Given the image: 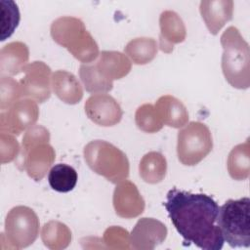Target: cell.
Masks as SVG:
<instances>
[{"label":"cell","instance_id":"484cf974","mask_svg":"<svg viewBox=\"0 0 250 250\" xmlns=\"http://www.w3.org/2000/svg\"><path fill=\"white\" fill-rule=\"evenodd\" d=\"M21 20L18 5L12 0H0V40L9 38Z\"/></svg>","mask_w":250,"mask_h":250},{"label":"cell","instance_id":"277c9868","mask_svg":"<svg viewBox=\"0 0 250 250\" xmlns=\"http://www.w3.org/2000/svg\"><path fill=\"white\" fill-rule=\"evenodd\" d=\"M83 155L92 171L112 184H118L129 176L130 165L126 154L106 141L95 140L88 143Z\"/></svg>","mask_w":250,"mask_h":250},{"label":"cell","instance_id":"ba28073f","mask_svg":"<svg viewBox=\"0 0 250 250\" xmlns=\"http://www.w3.org/2000/svg\"><path fill=\"white\" fill-rule=\"evenodd\" d=\"M20 80L21 96L36 103H44L51 97V68L43 62L35 61L27 63Z\"/></svg>","mask_w":250,"mask_h":250},{"label":"cell","instance_id":"7402d4cb","mask_svg":"<svg viewBox=\"0 0 250 250\" xmlns=\"http://www.w3.org/2000/svg\"><path fill=\"white\" fill-rule=\"evenodd\" d=\"M158 46L151 37H138L130 40L124 47L127 57L135 64H146L157 55Z\"/></svg>","mask_w":250,"mask_h":250},{"label":"cell","instance_id":"3957f363","mask_svg":"<svg viewBox=\"0 0 250 250\" xmlns=\"http://www.w3.org/2000/svg\"><path fill=\"white\" fill-rule=\"evenodd\" d=\"M53 40L65 48L76 60L83 63L93 62L100 55L99 46L84 22L74 17H61L50 28Z\"/></svg>","mask_w":250,"mask_h":250},{"label":"cell","instance_id":"5b68a950","mask_svg":"<svg viewBox=\"0 0 250 250\" xmlns=\"http://www.w3.org/2000/svg\"><path fill=\"white\" fill-rule=\"evenodd\" d=\"M224 240L232 248L250 246V200L229 199L219 207L217 221Z\"/></svg>","mask_w":250,"mask_h":250},{"label":"cell","instance_id":"ac0fdd59","mask_svg":"<svg viewBox=\"0 0 250 250\" xmlns=\"http://www.w3.org/2000/svg\"><path fill=\"white\" fill-rule=\"evenodd\" d=\"M51 85L55 95L64 104H76L83 98V88L74 74L57 70L52 74Z\"/></svg>","mask_w":250,"mask_h":250},{"label":"cell","instance_id":"83f0119b","mask_svg":"<svg viewBox=\"0 0 250 250\" xmlns=\"http://www.w3.org/2000/svg\"><path fill=\"white\" fill-rule=\"evenodd\" d=\"M21 90L20 82L10 76H1L0 79V108L2 111L10 108L20 101Z\"/></svg>","mask_w":250,"mask_h":250},{"label":"cell","instance_id":"d6986e66","mask_svg":"<svg viewBox=\"0 0 250 250\" xmlns=\"http://www.w3.org/2000/svg\"><path fill=\"white\" fill-rule=\"evenodd\" d=\"M164 125L181 128L188 124V112L184 104L171 95L161 96L154 104Z\"/></svg>","mask_w":250,"mask_h":250},{"label":"cell","instance_id":"9a60e30c","mask_svg":"<svg viewBox=\"0 0 250 250\" xmlns=\"http://www.w3.org/2000/svg\"><path fill=\"white\" fill-rule=\"evenodd\" d=\"M199 12L209 32L216 35L228 21H231L233 1L203 0L200 2Z\"/></svg>","mask_w":250,"mask_h":250},{"label":"cell","instance_id":"8992f818","mask_svg":"<svg viewBox=\"0 0 250 250\" xmlns=\"http://www.w3.org/2000/svg\"><path fill=\"white\" fill-rule=\"evenodd\" d=\"M212 148V134L202 122L191 121L178 132L177 155L179 161L186 166L198 164Z\"/></svg>","mask_w":250,"mask_h":250},{"label":"cell","instance_id":"8fae6325","mask_svg":"<svg viewBox=\"0 0 250 250\" xmlns=\"http://www.w3.org/2000/svg\"><path fill=\"white\" fill-rule=\"evenodd\" d=\"M21 169L25 170L27 175L38 182L47 174L56 159V152L49 143H40L21 151Z\"/></svg>","mask_w":250,"mask_h":250},{"label":"cell","instance_id":"f546056e","mask_svg":"<svg viewBox=\"0 0 250 250\" xmlns=\"http://www.w3.org/2000/svg\"><path fill=\"white\" fill-rule=\"evenodd\" d=\"M0 143V156L2 164L11 162L19 156V153L21 152V147L18 141L14 138V135L1 132Z\"/></svg>","mask_w":250,"mask_h":250},{"label":"cell","instance_id":"7c38bea8","mask_svg":"<svg viewBox=\"0 0 250 250\" xmlns=\"http://www.w3.org/2000/svg\"><path fill=\"white\" fill-rule=\"evenodd\" d=\"M112 203L115 213L125 219L140 216L146 207L145 200L137 186L131 181L124 180L118 184L113 191Z\"/></svg>","mask_w":250,"mask_h":250},{"label":"cell","instance_id":"52a82bcc","mask_svg":"<svg viewBox=\"0 0 250 250\" xmlns=\"http://www.w3.org/2000/svg\"><path fill=\"white\" fill-rule=\"evenodd\" d=\"M39 234V219L29 207L20 205L13 207L5 219L6 238L12 249H22L31 245Z\"/></svg>","mask_w":250,"mask_h":250},{"label":"cell","instance_id":"e0dca14e","mask_svg":"<svg viewBox=\"0 0 250 250\" xmlns=\"http://www.w3.org/2000/svg\"><path fill=\"white\" fill-rule=\"evenodd\" d=\"M99 72L107 80H118L125 77L132 68L129 58L117 51H102L94 62Z\"/></svg>","mask_w":250,"mask_h":250},{"label":"cell","instance_id":"ffe728a7","mask_svg":"<svg viewBox=\"0 0 250 250\" xmlns=\"http://www.w3.org/2000/svg\"><path fill=\"white\" fill-rule=\"evenodd\" d=\"M167 172V161L165 156L158 151L146 153L139 164L141 178L147 184H158L163 181Z\"/></svg>","mask_w":250,"mask_h":250},{"label":"cell","instance_id":"603a6c76","mask_svg":"<svg viewBox=\"0 0 250 250\" xmlns=\"http://www.w3.org/2000/svg\"><path fill=\"white\" fill-rule=\"evenodd\" d=\"M41 239L49 249H64L71 242V231L66 225L59 221H50L42 227Z\"/></svg>","mask_w":250,"mask_h":250},{"label":"cell","instance_id":"5bb4252c","mask_svg":"<svg viewBox=\"0 0 250 250\" xmlns=\"http://www.w3.org/2000/svg\"><path fill=\"white\" fill-rule=\"evenodd\" d=\"M159 49L167 54L172 53L174 45L185 41L186 25L182 18L174 11L166 10L159 17Z\"/></svg>","mask_w":250,"mask_h":250},{"label":"cell","instance_id":"2e32d148","mask_svg":"<svg viewBox=\"0 0 250 250\" xmlns=\"http://www.w3.org/2000/svg\"><path fill=\"white\" fill-rule=\"evenodd\" d=\"M29 59V50L26 44L14 41L6 44L0 51L1 76H15L22 72Z\"/></svg>","mask_w":250,"mask_h":250},{"label":"cell","instance_id":"d4e9b609","mask_svg":"<svg viewBox=\"0 0 250 250\" xmlns=\"http://www.w3.org/2000/svg\"><path fill=\"white\" fill-rule=\"evenodd\" d=\"M79 76L84 88L89 93H107L113 88V82L105 79L99 72L95 63H82L79 67Z\"/></svg>","mask_w":250,"mask_h":250},{"label":"cell","instance_id":"f1b7e54d","mask_svg":"<svg viewBox=\"0 0 250 250\" xmlns=\"http://www.w3.org/2000/svg\"><path fill=\"white\" fill-rule=\"evenodd\" d=\"M129 232L116 226L109 227L104 232L103 240L109 247L114 249H129L130 246Z\"/></svg>","mask_w":250,"mask_h":250},{"label":"cell","instance_id":"44dd1931","mask_svg":"<svg viewBox=\"0 0 250 250\" xmlns=\"http://www.w3.org/2000/svg\"><path fill=\"white\" fill-rule=\"evenodd\" d=\"M249 140L235 146L229 153L227 167L229 176L236 181H244L250 175Z\"/></svg>","mask_w":250,"mask_h":250},{"label":"cell","instance_id":"4fadbf2b","mask_svg":"<svg viewBox=\"0 0 250 250\" xmlns=\"http://www.w3.org/2000/svg\"><path fill=\"white\" fill-rule=\"evenodd\" d=\"M167 236V228L153 218L140 219L130 233L131 247L137 250H152Z\"/></svg>","mask_w":250,"mask_h":250},{"label":"cell","instance_id":"6da1fadb","mask_svg":"<svg viewBox=\"0 0 250 250\" xmlns=\"http://www.w3.org/2000/svg\"><path fill=\"white\" fill-rule=\"evenodd\" d=\"M163 205L185 242L205 250L222 249L225 240L216 223L219 206L211 196L174 188Z\"/></svg>","mask_w":250,"mask_h":250},{"label":"cell","instance_id":"9c48e42d","mask_svg":"<svg viewBox=\"0 0 250 250\" xmlns=\"http://www.w3.org/2000/svg\"><path fill=\"white\" fill-rule=\"evenodd\" d=\"M39 117L37 103L31 99H23L15 103L0 114V132L19 136L32 127Z\"/></svg>","mask_w":250,"mask_h":250},{"label":"cell","instance_id":"7a4b0ae2","mask_svg":"<svg viewBox=\"0 0 250 250\" xmlns=\"http://www.w3.org/2000/svg\"><path fill=\"white\" fill-rule=\"evenodd\" d=\"M224 49L222 70L228 83L233 88L245 90L250 86V49L239 30L228 27L220 38Z\"/></svg>","mask_w":250,"mask_h":250},{"label":"cell","instance_id":"4316f807","mask_svg":"<svg viewBox=\"0 0 250 250\" xmlns=\"http://www.w3.org/2000/svg\"><path fill=\"white\" fill-rule=\"evenodd\" d=\"M137 127L146 133H156L163 127V123L157 110L151 104H144L139 106L135 113Z\"/></svg>","mask_w":250,"mask_h":250},{"label":"cell","instance_id":"cb8c5ba5","mask_svg":"<svg viewBox=\"0 0 250 250\" xmlns=\"http://www.w3.org/2000/svg\"><path fill=\"white\" fill-rule=\"evenodd\" d=\"M77 172L67 164L59 163L53 166L48 174L50 187L58 192H68L77 184Z\"/></svg>","mask_w":250,"mask_h":250},{"label":"cell","instance_id":"30bf717a","mask_svg":"<svg viewBox=\"0 0 250 250\" xmlns=\"http://www.w3.org/2000/svg\"><path fill=\"white\" fill-rule=\"evenodd\" d=\"M84 108L88 118L103 127L118 124L123 115L122 108L117 101L104 93L90 96L85 102Z\"/></svg>","mask_w":250,"mask_h":250},{"label":"cell","instance_id":"4dcf8cb0","mask_svg":"<svg viewBox=\"0 0 250 250\" xmlns=\"http://www.w3.org/2000/svg\"><path fill=\"white\" fill-rule=\"evenodd\" d=\"M49 131L42 125H33L32 127L25 131V134L21 141V151L25 150L28 147L40 143H49Z\"/></svg>","mask_w":250,"mask_h":250}]
</instances>
